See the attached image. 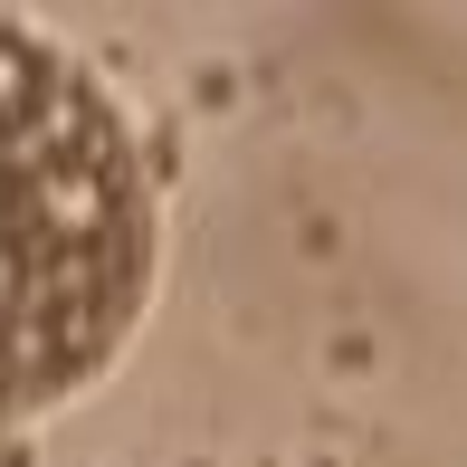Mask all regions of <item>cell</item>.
Here are the masks:
<instances>
[{
    "mask_svg": "<svg viewBox=\"0 0 467 467\" xmlns=\"http://www.w3.org/2000/svg\"><path fill=\"white\" fill-rule=\"evenodd\" d=\"M153 296V172L57 38L0 19V430L77 400Z\"/></svg>",
    "mask_w": 467,
    "mask_h": 467,
    "instance_id": "obj_1",
    "label": "cell"
}]
</instances>
